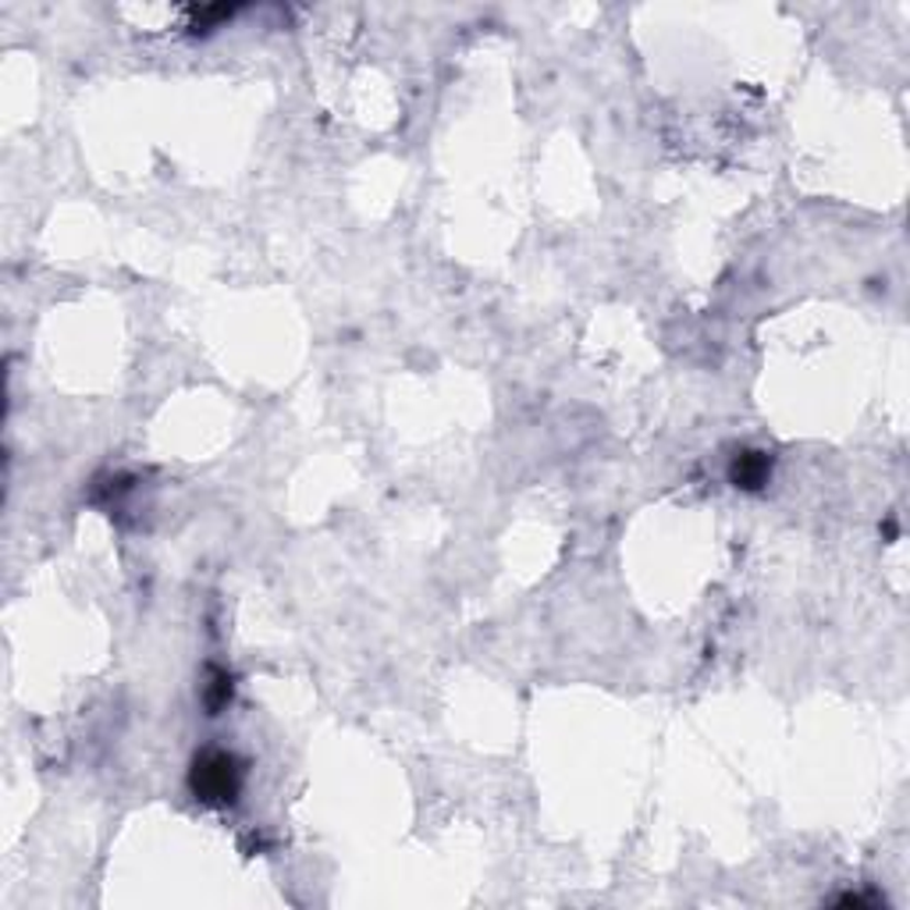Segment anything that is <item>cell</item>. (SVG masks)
<instances>
[{"mask_svg":"<svg viewBox=\"0 0 910 910\" xmlns=\"http://www.w3.org/2000/svg\"><path fill=\"white\" fill-rule=\"evenodd\" d=\"M730 480L740 491H762L772 480V455L757 448H740L730 463Z\"/></svg>","mask_w":910,"mask_h":910,"instance_id":"2","label":"cell"},{"mask_svg":"<svg viewBox=\"0 0 910 910\" xmlns=\"http://www.w3.org/2000/svg\"><path fill=\"white\" fill-rule=\"evenodd\" d=\"M232 701V676L221 669H210V679L203 687V704L210 708V715H221V708Z\"/></svg>","mask_w":910,"mask_h":910,"instance_id":"3","label":"cell"},{"mask_svg":"<svg viewBox=\"0 0 910 910\" xmlns=\"http://www.w3.org/2000/svg\"><path fill=\"white\" fill-rule=\"evenodd\" d=\"M242 779H246V768H242V762L232 751L207 747L192 757L189 790L200 803H210V808H228V803H235L242 794Z\"/></svg>","mask_w":910,"mask_h":910,"instance_id":"1","label":"cell"}]
</instances>
